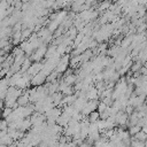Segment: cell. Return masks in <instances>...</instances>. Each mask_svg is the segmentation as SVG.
Here are the masks:
<instances>
[{"mask_svg": "<svg viewBox=\"0 0 147 147\" xmlns=\"http://www.w3.org/2000/svg\"><path fill=\"white\" fill-rule=\"evenodd\" d=\"M69 63H70V55L69 54H63L60 57V61L57 62V64L55 67V71H57L59 74H63L69 68Z\"/></svg>", "mask_w": 147, "mask_h": 147, "instance_id": "cell-1", "label": "cell"}, {"mask_svg": "<svg viewBox=\"0 0 147 147\" xmlns=\"http://www.w3.org/2000/svg\"><path fill=\"white\" fill-rule=\"evenodd\" d=\"M98 103H99V101H98V99H95V100H87V102L85 103V106H84V108L80 110V113H82V115L84 116V117H86V116H88L92 111H94V110H96V107H98Z\"/></svg>", "mask_w": 147, "mask_h": 147, "instance_id": "cell-2", "label": "cell"}, {"mask_svg": "<svg viewBox=\"0 0 147 147\" xmlns=\"http://www.w3.org/2000/svg\"><path fill=\"white\" fill-rule=\"evenodd\" d=\"M31 85L32 86H40V85H44V83H46V77L42 75V74H37L34 76L31 77V80H30Z\"/></svg>", "mask_w": 147, "mask_h": 147, "instance_id": "cell-3", "label": "cell"}, {"mask_svg": "<svg viewBox=\"0 0 147 147\" xmlns=\"http://www.w3.org/2000/svg\"><path fill=\"white\" fill-rule=\"evenodd\" d=\"M41 68H42V63H41V62H33V63L30 65V68L28 69L26 72L32 77V76L39 74L40 70H41Z\"/></svg>", "mask_w": 147, "mask_h": 147, "instance_id": "cell-4", "label": "cell"}, {"mask_svg": "<svg viewBox=\"0 0 147 147\" xmlns=\"http://www.w3.org/2000/svg\"><path fill=\"white\" fill-rule=\"evenodd\" d=\"M86 102H87V99L85 96H77V99L75 100V102L72 103V106H74V108H75L76 111H80L84 108V106H85Z\"/></svg>", "mask_w": 147, "mask_h": 147, "instance_id": "cell-5", "label": "cell"}, {"mask_svg": "<svg viewBox=\"0 0 147 147\" xmlns=\"http://www.w3.org/2000/svg\"><path fill=\"white\" fill-rule=\"evenodd\" d=\"M71 119V117L68 115V114H65V113H61V115L57 117V119H56V124H59L60 126H62V127H64V126H67L68 125V123H69V121Z\"/></svg>", "mask_w": 147, "mask_h": 147, "instance_id": "cell-6", "label": "cell"}, {"mask_svg": "<svg viewBox=\"0 0 147 147\" xmlns=\"http://www.w3.org/2000/svg\"><path fill=\"white\" fill-rule=\"evenodd\" d=\"M16 102H17V105L18 106H26L28 103H30V101H29V93H28V90H24V92H22V94L17 98V100H16Z\"/></svg>", "mask_w": 147, "mask_h": 147, "instance_id": "cell-7", "label": "cell"}, {"mask_svg": "<svg viewBox=\"0 0 147 147\" xmlns=\"http://www.w3.org/2000/svg\"><path fill=\"white\" fill-rule=\"evenodd\" d=\"M85 96H86L87 100H95V99H98L99 98V92H98L96 87L94 85H92L91 88L85 93Z\"/></svg>", "mask_w": 147, "mask_h": 147, "instance_id": "cell-8", "label": "cell"}, {"mask_svg": "<svg viewBox=\"0 0 147 147\" xmlns=\"http://www.w3.org/2000/svg\"><path fill=\"white\" fill-rule=\"evenodd\" d=\"M31 127H32V123H31L30 117L23 118V121L21 122V125H20V130L23 131V132H28Z\"/></svg>", "mask_w": 147, "mask_h": 147, "instance_id": "cell-9", "label": "cell"}, {"mask_svg": "<svg viewBox=\"0 0 147 147\" xmlns=\"http://www.w3.org/2000/svg\"><path fill=\"white\" fill-rule=\"evenodd\" d=\"M51 96H52V100H53V102H54V106L55 107H60V103H61V101H62V99H63V94L61 93V92H55V93H53V94H51Z\"/></svg>", "mask_w": 147, "mask_h": 147, "instance_id": "cell-10", "label": "cell"}, {"mask_svg": "<svg viewBox=\"0 0 147 147\" xmlns=\"http://www.w3.org/2000/svg\"><path fill=\"white\" fill-rule=\"evenodd\" d=\"M62 79L65 82L67 85L72 86L77 80V75L76 74H70V75H67V76H62Z\"/></svg>", "mask_w": 147, "mask_h": 147, "instance_id": "cell-11", "label": "cell"}, {"mask_svg": "<svg viewBox=\"0 0 147 147\" xmlns=\"http://www.w3.org/2000/svg\"><path fill=\"white\" fill-rule=\"evenodd\" d=\"M14 142V140H13V138L8 134V133H6L5 136H2L1 138H0V145H6V146H9V145H11Z\"/></svg>", "mask_w": 147, "mask_h": 147, "instance_id": "cell-12", "label": "cell"}, {"mask_svg": "<svg viewBox=\"0 0 147 147\" xmlns=\"http://www.w3.org/2000/svg\"><path fill=\"white\" fill-rule=\"evenodd\" d=\"M31 64H32V60H31L30 57H28V56H26V57H25V60H24V62H23V63H22V65H21L20 71H21V72H26Z\"/></svg>", "mask_w": 147, "mask_h": 147, "instance_id": "cell-13", "label": "cell"}, {"mask_svg": "<svg viewBox=\"0 0 147 147\" xmlns=\"http://www.w3.org/2000/svg\"><path fill=\"white\" fill-rule=\"evenodd\" d=\"M86 118H87V121H88L90 123H95V122L100 118V114H99L98 110H94V111H92L88 116H86Z\"/></svg>", "mask_w": 147, "mask_h": 147, "instance_id": "cell-14", "label": "cell"}, {"mask_svg": "<svg viewBox=\"0 0 147 147\" xmlns=\"http://www.w3.org/2000/svg\"><path fill=\"white\" fill-rule=\"evenodd\" d=\"M110 5H111V0H101V2L99 3V7L98 8L101 11H106V10L109 9Z\"/></svg>", "mask_w": 147, "mask_h": 147, "instance_id": "cell-15", "label": "cell"}, {"mask_svg": "<svg viewBox=\"0 0 147 147\" xmlns=\"http://www.w3.org/2000/svg\"><path fill=\"white\" fill-rule=\"evenodd\" d=\"M60 25H61V24H60L57 21H48V23H47V26H46V28H47V29L53 33V32H55V30H56Z\"/></svg>", "mask_w": 147, "mask_h": 147, "instance_id": "cell-16", "label": "cell"}, {"mask_svg": "<svg viewBox=\"0 0 147 147\" xmlns=\"http://www.w3.org/2000/svg\"><path fill=\"white\" fill-rule=\"evenodd\" d=\"M136 140H139V141H141V142H145L146 140H147V134L142 131V130H140L139 132H137L134 136H132Z\"/></svg>", "mask_w": 147, "mask_h": 147, "instance_id": "cell-17", "label": "cell"}, {"mask_svg": "<svg viewBox=\"0 0 147 147\" xmlns=\"http://www.w3.org/2000/svg\"><path fill=\"white\" fill-rule=\"evenodd\" d=\"M144 65V63L141 61H136V62H132L131 67H130V71L132 72H136V71H139L141 69V67Z\"/></svg>", "mask_w": 147, "mask_h": 147, "instance_id": "cell-18", "label": "cell"}, {"mask_svg": "<svg viewBox=\"0 0 147 147\" xmlns=\"http://www.w3.org/2000/svg\"><path fill=\"white\" fill-rule=\"evenodd\" d=\"M141 130V127L137 124V125H132V126H129V129H127V132H129V134L132 137V136H134L137 132H139Z\"/></svg>", "mask_w": 147, "mask_h": 147, "instance_id": "cell-19", "label": "cell"}, {"mask_svg": "<svg viewBox=\"0 0 147 147\" xmlns=\"http://www.w3.org/2000/svg\"><path fill=\"white\" fill-rule=\"evenodd\" d=\"M107 107H108V106H107V105H106L103 101H101V100H100V101H99V103H98L96 110H98L99 113H101V111H105V110L107 109Z\"/></svg>", "mask_w": 147, "mask_h": 147, "instance_id": "cell-20", "label": "cell"}, {"mask_svg": "<svg viewBox=\"0 0 147 147\" xmlns=\"http://www.w3.org/2000/svg\"><path fill=\"white\" fill-rule=\"evenodd\" d=\"M13 111V109L11 108H9V107H5V108H2V113H1V116L3 117V118H6V117H8L9 115H10V113Z\"/></svg>", "mask_w": 147, "mask_h": 147, "instance_id": "cell-21", "label": "cell"}, {"mask_svg": "<svg viewBox=\"0 0 147 147\" xmlns=\"http://www.w3.org/2000/svg\"><path fill=\"white\" fill-rule=\"evenodd\" d=\"M141 130H142V131H144V132H145V133L147 134V124L142 125V126H141Z\"/></svg>", "mask_w": 147, "mask_h": 147, "instance_id": "cell-22", "label": "cell"}, {"mask_svg": "<svg viewBox=\"0 0 147 147\" xmlns=\"http://www.w3.org/2000/svg\"><path fill=\"white\" fill-rule=\"evenodd\" d=\"M21 1H22V2H23V3H25V2H30V1H31V0H21Z\"/></svg>", "mask_w": 147, "mask_h": 147, "instance_id": "cell-23", "label": "cell"}, {"mask_svg": "<svg viewBox=\"0 0 147 147\" xmlns=\"http://www.w3.org/2000/svg\"><path fill=\"white\" fill-rule=\"evenodd\" d=\"M0 147H7L6 145H0Z\"/></svg>", "mask_w": 147, "mask_h": 147, "instance_id": "cell-24", "label": "cell"}, {"mask_svg": "<svg viewBox=\"0 0 147 147\" xmlns=\"http://www.w3.org/2000/svg\"><path fill=\"white\" fill-rule=\"evenodd\" d=\"M113 1H114V2H117V1H118V0H113Z\"/></svg>", "mask_w": 147, "mask_h": 147, "instance_id": "cell-25", "label": "cell"}, {"mask_svg": "<svg viewBox=\"0 0 147 147\" xmlns=\"http://www.w3.org/2000/svg\"><path fill=\"white\" fill-rule=\"evenodd\" d=\"M146 34H147V28H146Z\"/></svg>", "mask_w": 147, "mask_h": 147, "instance_id": "cell-26", "label": "cell"}, {"mask_svg": "<svg viewBox=\"0 0 147 147\" xmlns=\"http://www.w3.org/2000/svg\"><path fill=\"white\" fill-rule=\"evenodd\" d=\"M1 68H2V67H1V65H0V70H1Z\"/></svg>", "mask_w": 147, "mask_h": 147, "instance_id": "cell-27", "label": "cell"}]
</instances>
